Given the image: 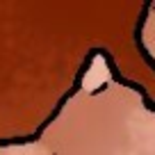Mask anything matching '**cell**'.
<instances>
[{
	"label": "cell",
	"mask_w": 155,
	"mask_h": 155,
	"mask_svg": "<svg viewBox=\"0 0 155 155\" xmlns=\"http://www.w3.org/2000/svg\"><path fill=\"white\" fill-rule=\"evenodd\" d=\"M110 87H112V82H110V80H105V82H101L94 91H89V94H91V96H98V94H103L105 89H110Z\"/></svg>",
	"instance_id": "cell-1"
},
{
	"label": "cell",
	"mask_w": 155,
	"mask_h": 155,
	"mask_svg": "<svg viewBox=\"0 0 155 155\" xmlns=\"http://www.w3.org/2000/svg\"><path fill=\"white\" fill-rule=\"evenodd\" d=\"M153 7H155V5H153Z\"/></svg>",
	"instance_id": "cell-2"
}]
</instances>
